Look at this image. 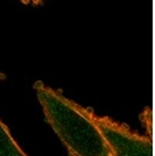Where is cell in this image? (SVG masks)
<instances>
[{
	"label": "cell",
	"instance_id": "1",
	"mask_svg": "<svg viewBox=\"0 0 155 156\" xmlns=\"http://www.w3.org/2000/svg\"><path fill=\"white\" fill-rule=\"evenodd\" d=\"M34 87L48 122L71 156H112L92 120V111L67 99L41 82Z\"/></svg>",
	"mask_w": 155,
	"mask_h": 156
},
{
	"label": "cell",
	"instance_id": "2",
	"mask_svg": "<svg viewBox=\"0 0 155 156\" xmlns=\"http://www.w3.org/2000/svg\"><path fill=\"white\" fill-rule=\"evenodd\" d=\"M92 120L105 139L112 156H153L150 139L136 135L109 118L92 113Z\"/></svg>",
	"mask_w": 155,
	"mask_h": 156
},
{
	"label": "cell",
	"instance_id": "4",
	"mask_svg": "<svg viewBox=\"0 0 155 156\" xmlns=\"http://www.w3.org/2000/svg\"><path fill=\"white\" fill-rule=\"evenodd\" d=\"M23 4H33V5H39L43 0H21Z\"/></svg>",
	"mask_w": 155,
	"mask_h": 156
},
{
	"label": "cell",
	"instance_id": "3",
	"mask_svg": "<svg viewBox=\"0 0 155 156\" xmlns=\"http://www.w3.org/2000/svg\"><path fill=\"white\" fill-rule=\"evenodd\" d=\"M0 156H27L11 136L7 127L0 121Z\"/></svg>",
	"mask_w": 155,
	"mask_h": 156
}]
</instances>
